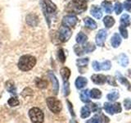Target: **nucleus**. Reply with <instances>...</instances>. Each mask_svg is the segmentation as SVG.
<instances>
[{
    "mask_svg": "<svg viewBox=\"0 0 131 123\" xmlns=\"http://www.w3.org/2000/svg\"><path fill=\"white\" fill-rule=\"evenodd\" d=\"M36 64V58L32 55H24L20 57L18 61V67L23 71L31 70Z\"/></svg>",
    "mask_w": 131,
    "mask_h": 123,
    "instance_id": "1",
    "label": "nucleus"
},
{
    "mask_svg": "<svg viewBox=\"0 0 131 123\" xmlns=\"http://www.w3.org/2000/svg\"><path fill=\"white\" fill-rule=\"evenodd\" d=\"M41 6L43 12V14L48 18V15H50L57 10V6L54 3H52L51 0H40Z\"/></svg>",
    "mask_w": 131,
    "mask_h": 123,
    "instance_id": "2",
    "label": "nucleus"
},
{
    "mask_svg": "<svg viewBox=\"0 0 131 123\" xmlns=\"http://www.w3.org/2000/svg\"><path fill=\"white\" fill-rule=\"evenodd\" d=\"M30 120L33 123H43L44 116L43 112L38 108H33L29 112Z\"/></svg>",
    "mask_w": 131,
    "mask_h": 123,
    "instance_id": "3",
    "label": "nucleus"
},
{
    "mask_svg": "<svg viewBox=\"0 0 131 123\" xmlns=\"http://www.w3.org/2000/svg\"><path fill=\"white\" fill-rule=\"evenodd\" d=\"M46 102H47L48 108L50 109L51 112H52L53 113H59L61 112V108H62L61 102L53 97L48 98Z\"/></svg>",
    "mask_w": 131,
    "mask_h": 123,
    "instance_id": "4",
    "label": "nucleus"
},
{
    "mask_svg": "<svg viewBox=\"0 0 131 123\" xmlns=\"http://www.w3.org/2000/svg\"><path fill=\"white\" fill-rule=\"evenodd\" d=\"M71 35H72V32L69 27L62 26L60 28L59 32H58V37L61 42H63V43L67 42L70 39V38L71 37Z\"/></svg>",
    "mask_w": 131,
    "mask_h": 123,
    "instance_id": "5",
    "label": "nucleus"
},
{
    "mask_svg": "<svg viewBox=\"0 0 131 123\" xmlns=\"http://www.w3.org/2000/svg\"><path fill=\"white\" fill-rule=\"evenodd\" d=\"M71 5L73 10L79 13L87 9V3L85 0H72Z\"/></svg>",
    "mask_w": 131,
    "mask_h": 123,
    "instance_id": "6",
    "label": "nucleus"
},
{
    "mask_svg": "<svg viewBox=\"0 0 131 123\" xmlns=\"http://www.w3.org/2000/svg\"><path fill=\"white\" fill-rule=\"evenodd\" d=\"M78 22V18L74 15L65 16L62 19V26L67 27H74Z\"/></svg>",
    "mask_w": 131,
    "mask_h": 123,
    "instance_id": "7",
    "label": "nucleus"
},
{
    "mask_svg": "<svg viewBox=\"0 0 131 123\" xmlns=\"http://www.w3.org/2000/svg\"><path fill=\"white\" fill-rule=\"evenodd\" d=\"M106 35H107V33H106V31L105 30H103V29H102V30H100L97 32L96 38H95L96 44L97 46H99V47L103 46L106 38Z\"/></svg>",
    "mask_w": 131,
    "mask_h": 123,
    "instance_id": "8",
    "label": "nucleus"
},
{
    "mask_svg": "<svg viewBox=\"0 0 131 123\" xmlns=\"http://www.w3.org/2000/svg\"><path fill=\"white\" fill-rule=\"evenodd\" d=\"M26 22L27 23L28 26H32V27H35L39 25V16L36 14L34 13H30L26 16Z\"/></svg>",
    "mask_w": 131,
    "mask_h": 123,
    "instance_id": "9",
    "label": "nucleus"
},
{
    "mask_svg": "<svg viewBox=\"0 0 131 123\" xmlns=\"http://www.w3.org/2000/svg\"><path fill=\"white\" fill-rule=\"evenodd\" d=\"M48 76L50 77V80L52 82V87H53V93L54 94H58V89H59V83H58V80L56 78V76H54L52 71H49L48 72Z\"/></svg>",
    "mask_w": 131,
    "mask_h": 123,
    "instance_id": "10",
    "label": "nucleus"
},
{
    "mask_svg": "<svg viewBox=\"0 0 131 123\" xmlns=\"http://www.w3.org/2000/svg\"><path fill=\"white\" fill-rule=\"evenodd\" d=\"M92 81L96 85H103L106 81V76L98 74V75H93L91 76Z\"/></svg>",
    "mask_w": 131,
    "mask_h": 123,
    "instance_id": "11",
    "label": "nucleus"
},
{
    "mask_svg": "<svg viewBox=\"0 0 131 123\" xmlns=\"http://www.w3.org/2000/svg\"><path fill=\"white\" fill-rule=\"evenodd\" d=\"M90 13L92 14L93 16H94V17L97 19H100L102 16V12L101 8L97 6H95V5L92 6L91 9H90Z\"/></svg>",
    "mask_w": 131,
    "mask_h": 123,
    "instance_id": "12",
    "label": "nucleus"
},
{
    "mask_svg": "<svg viewBox=\"0 0 131 123\" xmlns=\"http://www.w3.org/2000/svg\"><path fill=\"white\" fill-rule=\"evenodd\" d=\"M111 44H112V46L113 48H118L120 46V44H121V38L120 35L117 34V33L114 34L112 39H111Z\"/></svg>",
    "mask_w": 131,
    "mask_h": 123,
    "instance_id": "13",
    "label": "nucleus"
},
{
    "mask_svg": "<svg viewBox=\"0 0 131 123\" xmlns=\"http://www.w3.org/2000/svg\"><path fill=\"white\" fill-rule=\"evenodd\" d=\"M88 83V80L87 79H86L85 77H82V76H79L77 78V79L75 80V87L77 89H83L84 86L87 85Z\"/></svg>",
    "mask_w": 131,
    "mask_h": 123,
    "instance_id": "14",
    "label": "nucleus"
},
{
    "mask_svg": "<svg viewBox=\"0 0 131 123\" xmlns=\"http://www.w3.org/2000/svg\"><path fill=\"white\" fill-rule=\"evenodd\" d=\"M84 22L85 26L91 29V30H95L97 28V23L94 22V20L89 17V16H87V17H85L84 19Z\"/></svg>",
    "mask_w": 131,
    "mask_h": 123,
    "instance_id": "15",
    "label": "nucleus"
},
{
    "mask_svg": "<svg viewBox=\"0 0 131 123\" xmlns=\"http://www.w3.org/2000/svg\"><path fill=\"white\" fill-rule=\"evenodd\" d=\"M6 89L7 90L9 93L12 94H14V95H16V86H15V84H14V82L12 81V80H7L6 82Z\"/></svg>",
    "mask_w": 131,
    "mask_h": 123,
    "instance_id": "16",
    "label": "nucleus"
},
{
    "mask_svg": "<svg viewBox=\"0 0 131 123\" xmlns=\"http://www.w3.org/2000/svg\"><path fill=\"white\" fill-rule=\"evenodd\" d=\"M118 63L121 67H127L129 64V58L125 53H121V54L118 57Z\"/></svg>",
    "mask_w": 131,
    "mask_h": 123,
    "instance_id": "17",
    "label": "nucleus"
},
{
    "mask_svg": "<svg viewBox=\"0 0 131 123\" xmlns=\"http://www.w3.org/2000/svg\"><path fill=\"white\" fill-rule=\"evenodd\" d=\"M116 77H117V80H118L119 81H120L122 85H125L126 87L128 88V89H131V85H130V84H129V82L128 81V80H127L126 78H125L124 76H123L119 71L116 72Z\"/></svg>",
    "mask_w": 131,
    "mask_h": 123,
    "instance_id": "18",
    "label": "nucleus"
},
{
    "mask_svg": "<svg viewBox=\"0 0 131 123\" xmlns=\"http://www.w3.org/2000/svg\"><path fill=\"white\" fill-rule=\"evenodd\" d=\"M35 82L36 87H38L39 89H46L48 87V85L47 80H43V79H40V78H36Z\"/></svg>",
    "mask_w": 131,
    "mask_h": 123,
    "instance_id": "19",
    "label": "nucleus"
},
{
    "mask_svg": "<svg viewBox=\"0 0 131 123\" xmlns=\"http://www.w3.org/2000/svg\"><path fill=\"white\" fill-rule=\"evenodd\" d=\"M61 76L62 77V79L64 81H67L70 76H71V70L68 67H62L60 71Z\"/></svg>",
    "mask_w": 131,
    "mask_h": 123,
    "instance_id": "20",
    "label": "nucleus"
},
{
    "mask_svg": "<svg viewBox=\"0 0 131 123\" xmlns=\"http://www.w3.org/2000/svg\"><path fill=\"white\" fill-rule=\"evenodd\" d=\"M103 23L106 28H111L114 26L115 24V20L112 16H106L103 18Z\"/></svg>",
    "mask_w": 131,
    "mask_h": 123,
    "instance_id": "21",
    "label": "nucleus"
},
{
    "mask_svg": "<svg viewBox=\"0 0 131 123\" xmlns=\"http://www.w3.org/2000/svg\"><path fill=\"white\" fill-rule=\"evenodd\" d=\"M102 7L104 9V11L106 13H112L113 10V6L111 2L109 1H104L102 3Z\"/></svg>",
    "mask_w": 131,
    "mask_h": 123,
    "instance_id": "22",
    "label": "nucleus"
},
{
    "mask_svg": "<svg viewBox=\"0 0 131 123\" xmlns=\"http://www.w3.org/2000/svg\"><path fill=\"white\" fill-rule=\"evenodd\" d=\"M88 39V37L87 35H86L85 34H84L83 32H80V33H78V35L76 36V42L78 44H84L86 41H87Z\"/></svg>",
    "mask_w": 131,
    "mask_h": 123,
    "instance_id": "23",
    "label": "nucleus"
},
{
    "mask_svg": "<svg viewBox=\"0 0 131 123\" xmlns=\"http://www.w3.org/2000/svg\"><path fill=\"white\" fill-rule=\"evenodd\" d=\"M121 24L123 26H129L130 25V17L128 14H123L121 17Z\"/></svg>",
    "mask_w": 131,
    "mask_h": 123,
    "instance_id": "24",
    "label": "nucleus"
},
{
    "mask_svg": "<svg viewBox=\"0 0 131 123\" xmlns=\"http://www.w3.org/2000/svg\"><path fill=\"white\" fill-rule=\"evenodd\" d=\"M89 96L94 99H98L102 96V92L98 89H93L89 91Z\"/></svg>",
    "mask_w": 131,
    "mask_h": 123,
    "instance_id": "25",
    "label": "nucleus"
},
{
    "mask_svg": "<svg viewBox=\"0 0 131 123\" xmlns=\"http://www.w3.org/2000/svg\"><path fill=\"white\" fill-rule=\"evenodd\" d=\"M80 99L84 102H89V89L83 90V91L80 93Z\"/></svg>",
    "mask_w": 131,
    "mask_h": 123,
    "instance_id": "26",
    "label": "nucleus"
},
{
    "mask_svg": "<svg viewBox=\"0 0 131 123\" xmlns=\"http://www.w3.org/2000/svg\"><path fill=\"white\" fill-rule=\"evenodd\" d=\"M90 109L88 106H84L81 108V112H80V116L82 118H87L90 116Z\"/></svg>",
    "mask_w": 131,
    "mask_h": 123,
    "instance_id": "27",
    "label": "nucleus"
},
{
    "mask_svg": "<svg viewBox=\"0 0 131 123\" xmlns=\"http://www.w3.org/2000/svg\"><path fill=\"white\" fill-rule=\"evenodd\" d=\"M103 108H104L105 111L107 113H109L111 115H113L115 113V112H114V104H110V102H105Z\"/></svg>",
    "mask_w": 131,
    "mask_h": 123,
    "instance_id": "28",
    "label": "nucleus"
},
{
    "mask_svg": "<svg viewBox=\"0 0 131 123\" xmlns=\"http://www.w3.org/2000/svg\"><path fill=\"white\" fill-rule=\"evenodd\" d=\"M89 63V58L84 57V58H79L76 61V64L79 67H84Z\"/></svg>",
    "mask_w": 131,
    "mask_h": 123,
    "instance_id": "29",
    "label": "nucleus"
},
{
    "mask_svg": "<svg viewBox=\"0 0 131 123\" xmlns=\"http://www.w3.org/2000/svg\"><path fill=\"white\" fill-rule=\"evenodd\" d=\"M119 93L118 91H116V90H114V91H112V93H110L107 94V96H106V98H108V100L112 101V102H114L116 101L117 98H119Z\"/></svg>",
    "mask_w": 131,
    "mask_h": 123,
    "instance_id": "30",
    "label": "nucleus"
},
{
    "mask_svg": "<svg viewBox=\"0 0 131 123\" xmlns=\"http://www.w3.org/2000/svg\"><path fill=\"white\" fill-rule=\"evenodd\" d=\"M84 53H91L95 50V45L92 43H87L84 46H83Z\"/></svg>",
    "mask_w": 131,
    "mask_h": 123,
    "instance_id": "31",
    "label": "nucleus"
},
{
    "mask_svg": "<svg viewBox=\"0 0 131 123\" xmlns=\"http://www.w3.org/2000/svg\"><path fill=\"white\" fill-rule=\"evenodd\" d=\"M57 58H58V60L62 63H64L66 61V55L62 48H60L58 49V51H57Z\"/></svg>",
    "mask_w": 131,
    "mask_h": 123,
    "instance_id": "32",
    "label": "nucleus"
},
{
    "mask_svg": "<svg viewBox=\"0 0 131 123\" xmlns=\"http://www.w3.org/2000/svg\"><path fill=\"white\" fill-rule=\"evenodd\" d=\"M100 67L102 70H103V71H108V70H110L111 67H112V63H111L110 61L106 60L102 63L100 64Z\"/></svg>",
    "mask_w": 131,
    "mask_h": 123,
    "instance_id": "33",
    "label": "nucleus"
},
{
    "mask_svg": "<svg viewBox=\"0 0 131 123\" xmlns=\"http://www.w3.org/2000/svg\"><path fill=\"white\" fill-rule=\"evenodd\" d=\"M74 50H75V54L78 56H82L84 53L83 47L80 46V45H75V46L74 47Z\"/></svg>",
    "mask_w": 131,
    "mask_h": 123,
    "instance_id": "34",
    "label": "nucleus"
},
{
    "mask_svg": "<svg viewBox=\"0 0 131 123\" xmlns=\"http://www.w3.org/2000/svg\"><path fill=\"white\" fill-rule=\"evenodd\" d=\"M7 102L11 107H16V106L19 105V100H18V98H16V97L11 98L10 99L7 101Z\"/></svg>",
    "mask_w": 131,
    "mask_h": 123,
    "instance_id": "35",
    "label": "nucleus"
},
{
    "mask_svg": "<svg viewBox=\"0 0 131 123\" xmlns=\"http://www.w3.org/2000/svg\"><path fill=\"white\" fill-rule=\"evenodd\" d=\"M63 93L65 96H68L70 94V84L68 81H64L63 85Z\"/></svg>",
    "mask_w": 131,
    "mask_h": 123,
    "instance_id": "36",
    "label": "nucleus"
},
{
    "mask_svg": "<svg viewBox=\"0 0 131 123\" xmlns=\"http://www.w3.org/2000/svg\"><path fill=\"white\" fill-rule=\"evenodd\" d=\"M119 30H120V33H121V35H122V37H124L125 39L128 38V31H127L126 27L121 26L120 27H119Z\"/></svg>",
    "mask_w": 131,
    "mask_h": 123,
    "instance_id": "37",
    "label": "nucleus"
},
{
    "mask_svg": "<svg viewBox=\"0 0 131 123\" xmlns=\"http://www.w3.org/2000/svg\"><path fill=\"white\" fill-rule=\"evenodd\" d=\"M122 9H123L122 4L121 3H116V4H115V7H114V10H115V12H116V13L117 15L121 14V12H122Z\"/></svg>",
    "mask_w": 131,
    "mask_h": 123,
    "instance_id": "38",
    "label": "nucleus"
},
{
    "mask_svg": "<svg viewBox=\"0 0 131 123\" xmlns=\"http://www.w3.org/2000/svg\"><path fill=\"white\" fill-rule=\"evenodd\" d=\"M102 118H100V117H98V116L93 117V118L89 119V120L86 121V123H102Z\"/></svg>",
    "mask_w": 131,
    "mask_h": 123,
    "instance_id": "39",
    "label": "nucleus"
},
{
    "mask_svg": "<svg viewBox=\"0 0 131 123\" xmlns=\"http://www.w3.org/2000/svg\"><path fill=\"white\" fill-rule=\"evenodd\" d=\"M33 94V90L30 88H26L25 89L22 93H21V95L23 97H26V96H30Z\"/></svg>",
    "mask_w": 131,
    "mask_h": 123,
    "instance_id": "40",
    "label": "nucleus"
},
{
    "mask_svg": "<svg viewBox=\"0 0 131 123\" xmlns=\"http://www.w3.org/2000/svg\"><path fill=\"white\" fill-rule=\"evenodd\" d=\"M106 81H107V83L111 85H113V86H117V84L116 82V79L112 76H106Z\"/></svg>",
    "mask_w": 131,
    "mask_h": 123,
    "instance_id": "41",
    "label": "nucleus"
},
{
    "mask_svg": "<svg viewBox=\"0 0 131 123\" xmlns=\"http://www.w3.org/2000/svg\"><path fill=\"white\" fill-rule=\"evenodd\" d=\"M124 106L126 110H129L131 108V99L130 98H125L124 100Z\"/></svg>",
    "mask_w": 131,
    "mask_h": 123,
    "instance_id": "42",
    "label": "nucleus"
},
{
    "mask_svg": "<svg viewBox=\"0 0 131 123\" xmlns=\"http://www.w3.org/2000/svg\"><path fill=\"white\" fill-rule=\"evenodd\" d=\"M114 112H115V113H120L121 112V104H119V102H116V104H114Z\"/></svg>",
    "mask_w": 131,
    "mask_h": 123,
    "instance_id": "43",
    "label": "nucleus"
},
{
    "mask_svg": "<svg viewBox=\"0 0 131 123\" xmlns=\"http://www.w3.org/2000/svg\"><path fill=\"white\" fill-rule=\"evenodd\" d=\"M92 66H93V68L96 71H98L101 70V67H100V63H98L97 61H93V63H92Z\"/></svg>",
    "mask_w": 131,
    "mask_h": 123,
    "instance_id": "44",
    "label": "nucleus"
},
{
    "mask_svg": "<svg viewBox=\"0 0 131 123\" xmlns=\"http://www.w3.org/2000/svg\"><path fill=\"white\" fill-rule=\"evenodd\" d=\"M124 7L126 11L130 12L131 11V3L129 1H125L124 3Z\"/></svg>",
    "mask_w": 131,
    "mask_h": 123,
    "instance_id": "45",
    "label": "nucleus"
},
{
    "mask_svg": "<svg viewBox=\"0 0 131 123\" xmlns=\"http://www.w3.org/2000/svg\"><path fill=\"white\" fill-rule=\"evenodd\" d=\"M91 108H92V111L94 112H97L98 110H99V107H98L97 104H92Z\"/></svg>",
    "mask_w": 131,
    "mask_h": 123,
    "instance_id": "46",
    "label": "nucleus"
},
{
    "mask_svg": "<svg viewBox=\"0 0 131 123\" xmlns=\"http://www.w3.org/2000/svg\"><path fill=\"white\" fill-rule=\"evenodd\" d=\"M67 104H68V108H69V110H70V112H71V115L73 117H75V113H74V110H73V108H72V105L71 104L70 102L68 100H67Z\"/></svg>",
    "mask_w": 131,
    "mask_h": 123,
    "instance_id": "47",
    "label": "nucleus"
},
{
    "mask_svg": "<svg viewBox=\"0 0 131 123\" xmlns=\"http://www.w3.org/2000/svg\"><path fill=\"white\" fill-rule=\"evenodd\" d=\"M70 123H76V122H75V121H73V120H71V121H70Z\"/></svg>",
    "mask_w": 131,
    "mask_h": 123,
    "instance_id": "48",
    "label": "nucleus"
}]
</instances>
